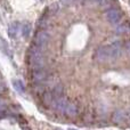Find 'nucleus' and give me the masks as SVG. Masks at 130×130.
Wrapping results in <instances>:
<instances>
[{
	"label": "nucleus",
	"mask_w": 130,
	"mask_h": 130,
	"mask_svg": "<svg viewBox=\"0 0 130 130\" xmlns=\"http://www.w3.org/2000/svg\"><path fill=\"white\" fill-rule=\"evenodd\" d=\"M27 59H29L30 66L33 70L37 69H43L46 64V58L45 55L42 53V49L32 46L29 49V55H27Z\"/></svg>",
	"instance_id": "f257e3e1"
},
{
	"label": "nucleus",
	"mask_w": 130,
	"mask_h": 130,
	"mask_svg": "<svg viewBox=\"0 0 130 130\" xmlns=\"http://www.w3.org/2000/svg\"><path fill=\"white\" fill-rule=\"evenodd\" d=\"M49 39H50V36L47 30H39L36 33V36H34V45L33 46L40 48V49H43V48L48 45Z\"/></svg>",
	"instance_id": "f03ea898"
},
{
	"label": "nucleus",
	"mask_w": 130,
	"mask_h": 130,
	"mask_svg": "<svg viewBox=\"0 0 130 130\" xmlns=\"http://www.w3.org/2000/svg\"><path fill=\"white\" fill-rule=\"evenodd\" d=\"M105 17L108 23L115 25L121 22L122 17H123V13H122L119 8H110L108 10H106Z\"/></svg>",
	"instance_id": "7ed1b4c3"
},
{
	"label": "nucleus",
	"mask_w": 130,
	"mask_h": 130,
	"mask_svg": "<svg viewBox=\"0 0 130 130\" xmlns=\"http://www.w3.org/2000/svg\"><path fill=\"white\" fill-rule=\"evenodd\" d=\"M95 59H97L98 62H107L111 61V54H110V49H108V45L107 46H101L96 49L94 55Z\"/></svg>",
	"instance_id": "20e7f679"
},
{
	"label": "nucleus",
	"mask_w": 130,
	"mask_h": 130,
	"mask_svg": "<svg viewBox=\"0 0 130 130\" xmlns=\"http://www.w3.org/2000/svg\"><path fill=\"white\" fill-rule=\"evenodd\" d=\"M31 76H32V81L36 85H42L48 79V72L45 69H37L32 71Z\"/></svg>",
	"instance_id": "39448f33"
},
{
	"label": "nucleus",
	"mask_w": 130,
	"mask_h": 130,
	"mask_svg": "<svg viewBox=\"0 0 130 130\" xmlns=\"http://www.w3.org/2000/svg\"><path fill=\"white\" fill-rule=\"evenodd\" d=\"M108 49H110L111 59H117L123 53V45L121 41H113L112 43L108 45Z\"/></svg>",
	"instance_id": "423d86ee"
},
{
	"label": "nucleus",
	"mask_w": 130,
	"mask_h": 130,
	"mask_svg": "<svg viewBox=\"0 0 130 130\" xmlns=\"http://www.w3.org/2000/svg\"><path fill=\"white\" fill-rule=\"evenodd\" d=\"M57 97L53 94V91H45L42 95V103L45 104V106L47 107H54V104L56 102Z\"/></svg>",
	"instance_id": "0eeeda50"
},
{
	"label": "nucleus",
	"mask_w": 130,
	"mask_h": 130,
	"mask_svg": "<svg viewBox=\"0 0 130 130\" xmlns=\"http://www.w3.org/2000/svg\"><path fill=\"white\" fill-rule=\"evenodd\" d=\"M20 31H21V24H20V22H13V23H10V25H9V27H8V34H9V37H10L11 39H15L16 37L18 36Z\"/></svg>",
	"instance_id": "6e6552de"
},
{
	"label": "nucleus",
	"mask_w": 130,
	"mask_h": 130,
	"mask_svg": "<svg viewBox=\"0 0 130 130\" xmlns=\"http://www.w3.org/2000/svg\"><path fill=\"white\" fill-rule=\"evenodd\" d=\"M126 120V112L122 110H117L112 115V121L115 124H121Z\"/></svg>",
	"instance_id": "1a4fd4ad"
},
{
	"label": "nucleus",
	"mask_w": 130,
	"mask_h": 130,
	"mask_svg": "<svg viewBox=\"0 0 130 130\" xmlns=\"http://www.w3.org/2000/svg\"><path fill=\"white\" fill-rule=\"evenodd\" d=\"M76 113H78V106H76L74 103L69 102L66 107H65V110H64V112H63V114L67 115V117H75Z\"/></svg>",
	"instance_id": "9d476101"
},
{
	"label": "nucleus",
	"mask_w": 130,
	"mask_h": 130,
	"mask_svg": "<svg viewBox=\"0 0 130 130\" xmlns=\"http://www.w3.org/2000/svg\"><path fill=\"white\" fill-rule=\"evenodd\" d=\"M115 30L119 34H128L130 33V24L128 22H123L121 24H118Z\"/></svg>",
	"instance_id": "9b49d317"
},
{
	"label": "nucleus",
	"mask_w": 130,
	"mask_h": 130,
	"mask_svg": "<svg viewBox=\"0 0 130 130\" xmlns=\"http://www.w3.org/2000/svg\"><path fill=\"white\" fill-rule=\"evenodd\" d=\"M31 32H32V26L30 23L25 22L24 24H22V26H21V33H22V36L24 37L25 39L29 38Z\"/></svg>",
	"instance_id": "f8f14e48"
},
{
	"label": "nucleus",
	"mask_w": 130,
	"mask_h": 130,
	"mask_svg": "<svg viewBox=\"0 0 130 130\" xmlns=\"http://www.w3.org/2000/svg\"><path fill=\"white\" fill-rule=\"evenodd\" d=\"M13 87H14V89H15L17 92H20V94H23V92L25 91L24 83H23L21 80H18V79L13 80Z\"/></svg>",
	"instance_id": "ddd939ff"
},
{
	"label": "nucleus",
	"mask_w": 130,
	"mask_h": 130,
	"mask_svg": "<svg viewBox=\"0 0 130 130\" xmlns=\"http://www.w3.org/2000/svg\"><path fill=\"white\" fill-rule=\"evenodd\" d=\"M53 94L55 95L56 97H63L64 96V88L62 85H57L54 87L53 89Z\"/></svg>",
	"instance_id": "4468645a"
},
{
	"label": "nucleus",
	"mask_w": 130,
	"mask_h": 130,
	"mask_svg": "<svg viewBox=\"0 0 130 130\" xmlns=\"http://www.w3.org/2000/svg\"><path fill=\"white\" fill-rule=\"evenodd\" d=\"M48 25H49V21H48V18L45 17V16L41 17L40 21L38 22V26L40 30H46L48 27Z\"/></svg>",
	"instance_id": "2eb2a0df"
},
{
	"label": "nucleus",
	"mask_w": 130,
	"mask_h": 130,
	"mask_svg": "<svg viewBox=\"0 0 130 130\" xmlns=\"http://www.w3.org/2000/svg\"><path fill=\"white\" fill-rule=\"evenodd\" d=\"M58 9H59V6L57 4H53V5H50V7H49V13L52 14V15H54V14H56L57 11H58Z\"/></svg>",
	"instance_id": "dca6fc26"
},
{
	"label": "nucleus",
	"mask_w": 130,
	"mask_h": 130,
	"mask_svg": "<svg viewBox=\"0 0 130 130\" xmlns=\"http://www.w3.org/2000/svg\"><path fill=\"white\" fill-rule=\"evenodd\" d=\"M123 50H126V53L130 54V40H128L126 42V45L123 46Z\"/></svg>",
	"instance_id": "f3484780"
},
{
	"label": "nucleus",
	"mask_w": 130,
	"mask_h": 130,
	"mask_svg": "<svg viewBox=\"0 0 130 130\" xmlns=\"http://www.w3.org/2000/svg\"><path fill=\"white\" fill-rule=\"evenodd\" d=\"M70 4V0H59V5L62 6H67Z\"/></svg>",
	"instance_id": "a211bd4d"
},
{
	"label": "nucleus",
	"mask_w": 130,
	"mask_h": 130,
	"mask_svg": "<svg viewBox=\"0 0 130 130\" xmlns=\"http://www.w3.org/2000/svg\"><path fill=\"white\" fill-rule=\"evenodd\" d=\"M91 2H94V4H96V5H103V2L105 1V0H90Z\"/></svg>",
	"instance_id": "6ab92c4d"
},
{
	"label": "nucleus",
	"mask_w": 130,
	"mask_h": 130,
	"mask_svg": "<svg viewBox=\"0 0 130 130\" xmlns=\"http://www.w3.org/2000/svg\"><path fill=\"white\" fill-rule=\"evenodd\" d=\"M69 130H76V129H69Z\"/></svg>",
	"instance_id": "aec40b11"
},
{
	"label": "nucleus",
	"mask_w": 130,
	"mask_h": 130,
	"mask_svg": "<svg viewBox=\"0 0 130 130\" xmlns=\"http://www.w3.org/2000/svg\"><path fill=\"white\" fill-rule=\"evenodd\" d=\"M57 130H59V129H57Z\"/></svg>",
	"instance_id": "412c9836"
}]
</instances>
